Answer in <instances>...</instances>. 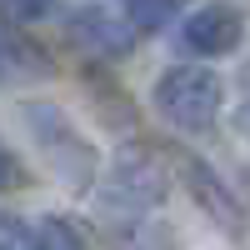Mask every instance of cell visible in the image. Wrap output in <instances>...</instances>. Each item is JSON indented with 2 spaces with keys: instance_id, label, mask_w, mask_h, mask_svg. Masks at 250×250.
<instances>
[{
  "instance_id": "1",
  "label": "cell",
  "mask_w": 250,
  "mask_h": 250,
  "mask_svg": "<svg viewBox=\"0 0 250 250\" xmlns=\"http://www.w3.org/2000/svg\"><path fill=\"white\" fill-rule=\"evenodd\" d=\"M220 100H225L220 75L205 70V65H170L155 80V110L175 130H205V125H215Z\"/></svg>"
},
{
  "instance_id": "2",
  "label": "cell",
  "mask_w": 250,
  "mask_h": 250,
  "mask_svg": "<svg viewBox=\"0 0 250 250\" xmlns=\"http://www.w3.org/2000/svg\"><path fill=\"white\" fill-rule=\"evenodd\" d=\"M180 40L195 55H230L240 40H245V15L235 5H200L195 15H185Z\"/></svg>"
},
{
  "instance_id": "3",
  "label": "cell",
  "mask_w": 250,
  "mask_h": 250,
  "mask_svg": "<svg viewBox=\"0 0 250 250\" xmlns=\"http://www.w3.org/2000/svg\"><path fill=\"white\" fill-rule=\"evenodd\" d=\"M65 35L85 55H100V60H115V55H125L135 45V25L125 15H110V10H75Z\"/></svg>"
},
{
  "instance_id": "4",
  "label": "cell",
  "mask_w": 250,
  "mask_h": 250,
  "mask_svg": "<svg viewBox=\"0 0 250 250\" xmlns=\"http://www.w3.org/2000/svg\"><path fill=\"white\" fill-rule=\"evenodd\" d=\"M185 170H190L185 180H190V190H195V195L205 200V210H215V215H220V220H225V225L235 230V225H240L235 215H240V210H235V200H230V195L220 190V180H210V170H205L200 160H185Z\"/></svg>"
},
{
  "instance_id": "5",
  "label": "cell",
  "mask_w": 250,
  "mask_h": 250,
  "mask_svg": "<svg viewBox=\"0 0 250 250\" xmlns=\"http://www.w3.org/2000/svg\"><path fill=\"white\" fill-rule=\"evenodd\" d=\"M120 5H125V20L135 30H165L190 0H120Z\"/></svg>"
},
{
  "instance_id": "6",
  "label": "cell",
  "mask_w": 250,
  "mask_h": 250,
  "mask_svg": "<svg viewBox=\"0 0 250 250\" xmlns=\"http://www.w3.org/2000/svg\"><path fill=\"white\" fill-rule=\"evenodd\" d=\"M0 250H50V235L25 215L0 210Z\"/></svg>"
},
{
  "instance_id": "7",
  "label": "cell",
  "mask_w": 250,
  "mask_h": 250,
  "mask_svg": "<svg viewBox=\"0 0 250 250\" xmlns=\"http://www.w3.org/2000/svg\"><path fill=\"white\" fill-rule=\"evenodd\" d=\"M55 10V0H0V15H10L15 25H35Z\"/></svg>"
},
{
  "instance_id": "8",
  "label": "cell",
  "mask_w": 250,
  "mask_h": 250,
  "mask_svg": "<svg viewBox=\"0 0 250 250\" xmlns=\"http://www.w3.org/2000/svg\"><path fill=\"white\" fill-rule=\"evenodd\" d=\"M15 180H20V160L5 150V145H0V190H10Z\"/></svg>"
},
{
  "instance_id": "9",
  "label": "cell",
  "mask_w": 250,
  "mask_h": 250,
  "mask_svg": "<svg viewBox=\"0 0 250 250\" xmlns=\"http://www.w3.org/2000/svg\"><path fill=\"white\" fill-rule=\"evenodd\" d=\"M235 130H240V135H245V140H250V100H245V105H240V110H235Z\"/></svg>"
}]
</instances>
